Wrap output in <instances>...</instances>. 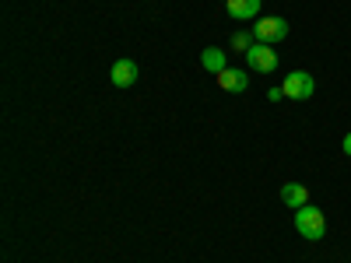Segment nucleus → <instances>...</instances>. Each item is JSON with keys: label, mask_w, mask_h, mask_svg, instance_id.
<instances>
[{"label": "nucleus", "mask_w": 351, "mask_h": 263, "mask_svg": "<svg viewBox=\"0 0 351 263\" xmlns=\"http://www.w3.org/2000/svg\"><path fill=\"white\" fill-rule=\"evenodd\" d=\"M295 231H299L302 239H309V242H319V239L327 236V218H324V211L313 208V203L299 208V211H295Z\"/></svg>", "instance_id": "1"}, {"label": "nucleus", "mask_w": 351, "mask_h": 263, "mask_svg": "<svg viewBox=\"0 0 351 263\" xmlns=\"http://www.w3.org/2000/svg\"><path fill=\"white\" fill-rule=\"evenodd\" d=\"M285 36H288V21L278 18V14H271V18H256V21H253V39H256V42L278 46Z\"/></svg>", "instance_id": "2"}, {"label": "nucleus", "mask_w": 351, "mask_h": 263, "mask_svg": "<svg viewBox=\"0 0 351 263\" xmlns=\"http://www.w3.org/2000/svg\"><path fill=\"white\" fill-rule=\"evenodd\" d=\"M246 67L256 74H274L278 71V53L267 42H253V49H246Z\"/></svg>", "instance_id": "3"}, {"label": "nucleus", "mask_w": 351, "mask_h": 263, "mask_svg": "<svg viewBox=\"0 0 351 263\" xmlns=\"http://www.w3.org/2000/svg\"><path fill=\"white\" fill-rule=\"evenodd\" d=\"M281 88H285V99L306 102V99H313V92H316V81H313V74H306V71H291V74L281 81Z\"/></svg>", "instance_id": "4"}, {"label": "nucleus", "mask_w": 351, "mask_h": 263, "mask_svg": "<svg viewBox=\"0 0 351 263\" xmlns=\"http://www.w3.org/2000/svg\"><path fill=\"white\" fill-rule=\"evenodd\" d=\"M260 4L263 0H225L232 21H256L260 18Z\"/></svg>", "instance_id": "5"}, {"label": "nucleus", "mask_w": 351, "mask_h": 263, "mask_svg": "<svg viewBox=\"0 0 351 263\" xmlns=\"http://www.w3.org/2000/svg\"><path fill=\"white\" fill-rule=\"evenodd\" d=\"M218 88H225V92H232V95H239V92H246V88H250V77L239 67H225L218 74Z\"/></svg>", "instance_id": "6"}, {"label": "nucleus", "mask_w": 351, "mask_h": 263, "mask_svg": "<svg viewBox=\"0 0 351 263\" xmlns=\"http://www.w3.org/2000/svg\"><path fill=\"white\" fill-rule=\"evenodd\" d=\"M109 77H112L116 88H134V81H137V64H134V60H116Z\"/></svg>", "instance_id": "7"}, {"label": "nucleus", "mask_w": 351, "mask_h": 263, "mask_svg": "<svg viewBox=\"0 0 351 263\" xmlns=\"http://www.w3.org/2000/svg\"><path fill=\"white\" fill-rule=\"evenodd\" d=\"M281 200L288 203L291 211H299V208H306V203H309V190L302 183H285L281 186Z\"/></svg>", "instance_id": "8"}, {"label": "nucleus", "mask_w": 351, "mask_h": 263, "mask_svg": "<svg viewBox=\"0 0 351 263\" xmlns=\"http://www.w3.org/2000/svg\"><path fill=\"white\" fill-rule=\"evenodd\" d=\"M200 64H204V71H211V74L218 77V74L228 67V64H225V49H218V46H208V49L200 53Z\"/></svg>", "instance_id": "9"}, {"label": "nucleus", "mask_w": 351, "mask_h": 263, "mask_svg": "<svg viewBox=\"0 0 351 263\" xmlns=\"http://www.w3.org/2000/svg\"><path fill=\"white\" fill-rule=\"evenodd\" d=\"M253 32H236V36H232V46H236L239 53H246V49H253Z\"/></svg>", "instance_id": "10"}, {"label": "nucleus", "mask_w": 351, "mask_h": 263, "mask_svg": "<svg viewBox=\"0 0 351 263\" xmlns=\"http://www.w3.org/2000/svg\"><path fill=\"white\" fill-rule=\"evenodd\" d=\"M267 99L271 102H281L285 99V88H267Z\"/></svg>", "instance_id": "11"}, {"label": "nucleus", "mask_w": 351, "mask_h": 263, "mask_svg": "<svg viewBox=\"0 0 351 263\" xmlns=\"http://www.w3.org/2000/svg\"><path fill=\"white\" fill-rule=\"evenodd\" d=\"M341 148H344V155L351 158V134H344V144H341Z\"/></svg>", "instance_id": "12"}]
</instances>
